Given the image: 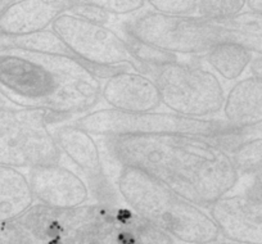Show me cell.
<instances>
[{
    "mask_svg": "<svg viewBox=\"0 0 262 244\" xmlns=\"http://www.w3.org/2000/svg\"><path fill=\"white\" fill-rule=\"evenodd\" d=\"M239 175H247L262 168V137L246 140L230 153Z\"/></svg>",
    "mask_w": 262,
    "mask_h": 244,
    "instance_id": "17",
    "label": "cell"
},
{
    "mask_svg": "<svg viewBox=\"0 0 262 244\" xmlns=\"http://www.w3.org/2000/svg\"><path fill=\"white\" fill-rule=\"evenodd\" d=\"M4 162V122H3V113L0 109V165Z\"/></svg>",
    "mask_w": 262,
    "mask_h": 244,
    "instance_id": "24",
    "label": "cell"
},
{
    "mask_svg": "<svg viewBox=\"0 0 262 244\" xmlns=\"http://www.w3.org/2000/svg\"><path fill=\"white\" fill-rule=\"evenodd\" d=\"M3 107H14V105H12L11 103L3 97V95L0 94V108H3Z\"/></svg>",
    "mask_w": 262,
    "mask_h": 244,
    "instance_id": "25",
    "label": "cell"
},
{
    "mask_svg": "<svg viewBox=\"0 0 262 244\" xmlns=\"http://www.w3.org/2000/svg\"><path fill=\"white\" fill-rule=\"evenodd\" d=\"M140 72L156 82L162 104L171 112L196 118H211L223 112L228 92L202 55L144 66Z\"/></svg>",
    "mask_w": 262,
    "mask_h": 244,
    "instance_id": "6",
    "label": "cell"
},
{
    "mask_svg": "<svg viewBox=\"0 0 262 244\" xmlns=\"http://www.w3.org/2000/svg\"><path fill=\"white\" fill-rule=\"evenodd\" d=\"M50 29L100 80L123 70L139 72L125 37L115 25L95 24L66 12L53 22Z\"/></svg>",
    "mask_w": 262,
    "mask_h": 244,
    "instance_id": "7",
    "label": "cell"
},
{
    "mask_svg": "<svg viewBox=\"0 0 262 244\" xmlns=\"http://www.w3.org/2000/svg\"><path fill=\"white\" fill-rule=\"evenodd\" d=\"M122 202L143 220L181 244H211L220 238L215 221L201 208L143 171L110 168Z\"/></svg>",
    "mask_w": 262,
    "mask_h": 244,
    "instance_id": "3",
    "label": "cell"
},
{
    "mask_svg": "<svg viewBox=\"0 0 262 244\" xmlns=\"http://www.w3.org/2000/svg\"><path fill=\"white\" fill-rule=\"evenodd\" d=\"M69 13L80 17L82 19H86V21L95 22V24L100 25H107V26H113V25H116L118 22V18L113 17L112 14L107 13V12L97 8V7L92 6V4L82 3V2H77V0H75V3L70 8Z\"/></svg>",
    "mask_w": 262,
    "mask_h": 244,
    "instance_id": "20",
    "label": "cell"
},
{
    "mask_svg": "<svg viewBox=\"0 0 262 244\" xmlns=\"http://www.w3.org/2000/svg\"><path fill=\"white\" fill-rule=\"evenodd\" d=\"M75 0H14L0 13V34L9 36L45 31Z\"/></svg>",
    "mask_w": 262,
    "mask_h": 244,
    "instance_id": "12",
    "label": "cell"
},
{
    "mask_svg": "<svg viewBox=\"0 0 262 244\" xmlns=\"http://www.w3.org/2000/svg\"><path fill=\"white\" fill-rule=\"evenodd\" d=\"M249 76L262 80V54H254L248 67Z\"/></svg>",
    "mask_w": 262,
    "mask_h": 244,
    "instance_id": "22",
    "label": "cell"
},
{
    "mask_svg": "<svg viewBox=\"0 0 262 244\" xmlns=\"http://www.w3.org/2000/svg\"><path fill=\"white\" fill-rule=\"evenodd\" d=\"M82 3L92 4L107 13L112 14L116 18L130 17L139 12L144 11L147 2L145 0H77Z\"/></svg>",
    "mask_w": 262,
    "mask_h": 244,
    "instance_id": "18",
    "label": "cell"
},
{
    "mask_svg": "<svg viewBox=\"0 0 262 244\" xmlns=\"http://www.w3.org/2000/svg\"><path fill=\"white\" fill-rule=\"evenodd\" d=\"M246 12L253 14H262V0H247Z\"/></svg>",
    "mask_w": 262,
    "mask_h": 244,
    "instance_id": "23",
    "label": "cell"
},
{
    "mask_svg": "<svg viewBox=\"0 0 262 244\" xmlns=\"http://www.w3.org/2000/svg\"><path fill=\"white\" fill-rule=\"evenodd\" d=\"M211 244H238V243H234V241H230V240H228V239H225V238H223V236H220V238H219L217 240H215V241H213V243H211Z\"/></svg>",
    "mask_w": 262,
    "mask_h": 244,
    "instance_id": "26",
    "label": "cell"
},
{
    "mask_svg": "<svg viewBox=\"0 0 262 244\" xmlns=\"http://www.w3.org/2000/svg\"><path fill=\"white\" fill-rule=\"evenodd\" d=\"M35 202L59 210H70L90 203L92 195L84 179L66 163L26 170Z\"/></svg>",
    "mask_w": 262,
    "mask_h": 244,
    "instance_id": "9",
    "label": "cell"
},
{
    "mask_svg": "<svg viewBox=\"0 0 262 244\" xmlns=\"http://www.w3.org/2000/svg\"><path fill=\"white\" fill-rule=\"evenodd\" d=\"M35 203L26 172L0 165V224L19 217Z\"/></svg>",
    "mask_w": 262,
    "mask_h": 244,
    "instance_id": "13",
    "label": "cell"
},
{
    "mask_svg": "<svg viewBox=\"0 0 262 244\" xmlns=\"http://www.w3.org/2000/svg\"><path fill=\"white\" fill-rule=\"evenodd\" d=\"M224 24L230 34V41L243 45L254 54H262V14L243 12Z\"/></svg>",
    "mask_w": 262,
    "mask_h": 244,
    "instance_id": "15",
    "label": "cell"
},
{
    "mask_svg": "<svg viewBox=\"0 0 262 244\" xmlns=\"http://www.w3.org/2000/svg\"><path fill=\"white\" fill-rule=\"evenodd\" d=\"M49 129L66 162L71 163V167L89 187L90 202L105 206L123 203L108 172L97 138L77 126L74 121L50 125Z\"/></svg>",
    "mask_w": 262,
    "mask_h": 244,
    "instance_id": "8",
    "label": "cell"
},
{
    "mask_svg": "<svg viewBox=\"0 0 262 244\" xmlns=\"http://www.w3.org/2000/svg\"><path fill=\"white\" fill-rule=\"evenodd\" d=\"M253 53L233 41H224L211 48L202 59L206 66L225 81H239L248 71Z\"/></svg>",
    "mask_w": 262,
    "mask_h": 244,
    "instance_id": "14",
    "label": "cell"
},
{
    "mask_svg": "<svg viewBox=\"0 0 262 244\" xmlns=\"http://www.w3.org/2000/svg\"><path fill=\"white\" fill-rule=\"evenodd\" d=\"M152 11L166 14H193L198 0H145Z\"/></svg>",
    "mask_w": 262,
    "mask_h": 244,
    "instance_id": "21",
    "label": "cell"
},
{
    "mask_svg": "<svg viewBox=\"0 0 262 244\" xmlns=\"http://www.w3.org/2000/svg\"><path fill=\"white\" fill-rule=\"evenodd\" d=\"M125 36L156 50L183 57H200L215 45L230 41L224 22L195 14H166L144 9L115 25Z\"/></svg>",
    "mask_w": 262,
    "mask_h": 244,
    "instance_id": "5",
    "label": "cell"
},
{
    "mask_svg": "<svg viewBox=\"0 0 262 244\" xmlns=\"http://www.w3.org/2000/svg\"><path fill=\"white\" fill-rule=\"evenodd\" d=\"M231 194H241L249 199L262 202V168L247 175H239V180Z\"/></svg>",
    "mask_w": 262,
    "mask_h": 244,
    "instance_id": "19",
    "label": "cell"
},
{
    "mask_svg": "<svg viewBox=\"0 0 262 244\" xmlns=\"http://www.w3.org/2000/svg\"><path fill=\"white\" fill-rule=\"evenodd\" d=\"M97 139L107 170L137 168L206 211L233 192L239 180L230 154L210 140L186 135H120Z\"/></svg>",
    "mask_w": 262,
    "mask_h": 244,
    "instance_id": "1",
    "label": "cell"
},
{
    "mask_svg": "<svg viewBox=\"0 0 262 244\" xmlns=\"http://www.w3.org/2000/svg\"><path fill=\"white\" fill-rule=\"evenodd\" d=\"M207 212L223 238L238 244H262V202L230 193Z\"/></svg>",
    "mask_w": 262,
    "mask_h": 244,
    "instance_id": "10",
    "label": "cell"
},
{
    "mask_svg": "<svg viewBox=\"0 0 262 244\" xmlns=\"http://www.w3.org/2000/svg\"><path fill=\"white\" fill-rule=\"evenodd\" d=\"M102 99L111 109L126 113L156 112L163 105L156 82L135 70H123L104 79Z\"/></svg>",
    "mask_w": 262,
    "mask_h": 244,
    "instance_id": "11",
    "label": "cell"
},
{
    "mask_svg": "<svg viewBox=\"0 0 262 244\" xmlns=\"http://www.w3.org/2000/svg\"><path fill=\"white\" fill-rule=\"evenodd\" d=\"M0 94L12 105L75 118L102 99V80L75 57L0 52Z\"/></svg>",
    "mask_w": 262,
    "mask_h": 244,
    "instance_id": "2",
    "label": "cell"
},
{
    "mask_svg": "<svg viewBox=\"0 0 262 244\" xmlns=\"http://www.w3.org/2000/svg\"><path fill=\"white\" fill-rule=\"evenodd\" d=\"M247 0H198L193 14L215 22L235 18L246 9Z\"/></svg>",
    "mask_w": 262,
    "mask_h": 244,
    "instance_id": "16",
    "label": "cell"
},
{
    "mask_svg": "<svg viewBox=\"0 0 262 244\" xmlns=\"http://www.w3.org/2000/svg\"><path fill=\"white\" fill-rule=\"evenodd\" d=\"M75 124L94 137L120 135H186L210 140L230 153L246 140L244 127L224 118H196L175 112L126 113L104 108L75 118Z\"/></svg>",
    "mask_w": 262,
    "mask_h": 244,
    "instance_id": "4",
    "label": "cell"
}]
</instances>
